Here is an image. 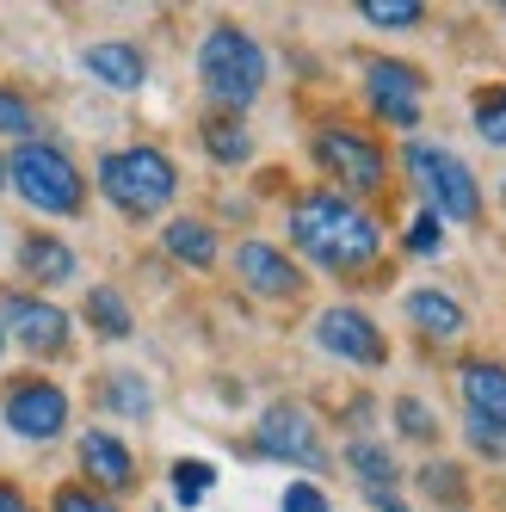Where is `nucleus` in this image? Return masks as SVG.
<instances>
[{
	"label": "nucleus",
	"instance_id": "obj_1",
	"mask_svg": "<svg viewBox=\"0 0 506 512\" xmlns=\"http://www.w3.org/2000/svg\"><path fill=\"white\" fill-rule=\"evenodd\" d=\"M291 241L328 272H365L377 260V247H383L371 216L358 204H346V198H334V192H315V198H303L291 210Z\"/></svg>",
	"mask_w": 506,
	"mask_h": 512
},
{
	"label": "nucleus",
	"instance_id": "obj_2",
	"mask_svg": "<svg viewBox=\"0 0 506 512\" xmlns=\"http://www.w3.org/2000/svg\"><path fill=\"white\" fill-rule=\"evenodd\" d=\"M198 75H204V93L216 99V112L241 118V105H253L266 87V56L241 25H216L198 50Z\"/></svg>",
	"mask_w": 506,
	"mask_h": 512
},
{
	"label": "nucleus",
	"instance_id": "obj_3",
	"mask_svg": "<svg viewBox=\"0 0 506 512\" xmlns=\"http://www.w3.org/2000/svg\"><path fill=\"white\" fill-rule=\"evenodd\" d=\"M99 192L130 216H155L161 204H173L179 173L161 149H118V155L99 161Z\"/></svg>",
	"mask_w": 506,
	"mask_h": 512
},
{
	"label": "nucleus",
	"instance_id": "obj_4",
	"mask_svg": "<svg viewBox=\"0 0 506 512\" xmlns=\"http://www.w3.org/2000/svg\"><path fill=\"white\" fill-rule=\"evenodd\" d=\"M7 179L19 186L25 204H38L50 216H75L81 210V192H87L81 173H75V161H68L62 149H50V142H19L13 161H7Z\"/></svg>",
	"mask_w": 506,
	"mask_h": 512
},
{
	"label": "nucleus",
	"instance_id": "obj_5",
	"mask_svg": "<svg viewBox=\"0 0 506 512\" xmlns=\"http://www.w3.org/2000/svg\"><path fill=\"white\" fill-rule=\"evenodd\" d=\"M408 173L420 179V192L432 204V216H457V223H469V216L482 210V192H476V173H469L451 149H432V142H414L408 149Z\"/></svg>",
	"mask_w": 506,
	"mask_h": 512
},
{
	"label": "nucleus",
	"instance_id": "obj_6",
	"mask_svg": "<svg viewBox=\"0 0 506 512\" xmlns=\"http://www.w3.org/2000/svg\"><path fill=\"white\" fill-rule=\"evenodd\" d=\"M0 327L38 358H62L68 352V315L44 297H25V290H13V297H0Z\"/></svg>",
	"mask_w": 506,
	"mask_h": 512
},
{
	"label": "nucleus",
	"instance_id": "obj_7",
	"mask_svg": "<svg viewBox=\"0 0 506 512\" xmlns=\"http://www.w3.org/2000/svg\"><path fill=\"white\" fill-rule=\"evenodd\" d=\"M260 451L266 457H284V463H303V469H321L328 451H321V432L315 420L297 408V401H272L260 414Z\"/></svg>",
	"mask_w": 506,
	"mask_h": 512
},
{
	"label": "nucleus",
	"instance_id": "obj_8",
	"mask_svg": "<svg viewBox=\"0 0 506 512\" xmlns=\"http://www.w3.org/2000/svg\"><path fill=\"white\" fill-rule=\"evenodd\" d=\"M315 161L328 167L340 186H352V192H377L383 186V155H377V142H365L358 130H321L315 136Z\"/></svg>",
	"mask_w": 506,
	"mask_h": 512
},
{
	"label": "nucleus",
	"instance_id": "obj_9",
	"mask_svg": "<svg viewBox=\"0 0 506 512\" xmlns=\"http://www.w3.org/2000/svg\"><path fill=\"white\" fill-rule=\"evenodd\" d=\"M365 93H371V105H377V118H389V124H420V99H426V81L414 75L408 62H395V56H383V62H371V75H365Z\"/></svg>",
	"mask_w": 506,
	"mask_h": 512
},
{
	"label": "nucleus",
	"instance_id": "obj_10",
	"mask_svg": "<svg viewBox=\"0 0 506 512\" xmlns=\"http://www.w3.org/2000/svg\"><path fill=\"white\" fill-rule=\"evenodd\" d=\"M7 426L19 438H56L68 426V395L56 383H13L7 389Z\"/></svg>",
	"mask_w": 506,
	"mask_h": 512
},
{
	"label": "nucleus",
	"instance_id": "obj_11",
	"mask_svg": "<svg viewBox=\"0 0 506 512\" xmlns=\"http://www.w3.org/2000/svg\"><path fill=\"white\" fill-rule=\"evenodd\" d=\"M315 340L328 346L334 358H346V364H383V358H389L377 321L358 315V309H328V315L315 321Z\"/></svg>",
	"mask_w": 506,
	"mask_h": 512
},
{
	"label": "nucleus",
	"instance_id": "obj_12",
	"mask_svg": "<svg viewBox=\"0 0 506 512\" xmlns=\"http://www.w3.org/2000/svg\"><path fill=\"white\" fill-rule=\"evenodd\" d=\"M235 266H241V278L260 290V297H278V303H291V297H303V272L284 260L278 247H266V241H247L241 253H235Z\"/></svg>",
	"mask_w": 506,
	"mask_h": 512
},
{
	"label": "nucleus",
	"instance_id": "obj_13",
	"mask_svg": "<svg viewBox=\"0 0 506 512\" xmlns=\"http://www.w3.org/2000/svg\"><path fill=\"white\" fill-rule=\"evenodd\" d=\"M463 401H469V420H488L506 426V364H463Z\"/></svg>",
	"mask_w": 506,
	"mask_h": 512
},
{
	"label": "nucleus",
	"instance_id": "obj_14",
	"mask_svg": "<svg viewBox=\"0 0 506 512\" xmlns=\"http://www.w3.org/2000/svg\"><path fill=\"white\" fill-rule=\"evenodd\" d=\"M81 469L93 475L99 488H130V482H136V457L118 445L112 432H87V438H81Z\"/></svg>",
	"mask_w": 506,
	"mask_h": 512
},
{
	"label": "nucleus",
	"instance_id": "obj_15",
	"mask_svg": "<svg viewBox=\"0 0 506 512\" xmlns=\"http://www.w3.org/2000/svg\"><path fill=\"white\" fill-rule=\"evenodd\" d=\"M87 75H99L105 87H118V93H130V87H142V50H130V44H93L87 50Z\"/></svg>",
	"mask_w": 506,
	"mask_h": 512
},
{
	"label": "nucleus",
	"instance_id": "obj_16",
	"mask_svg": "<svg viewBox=\"0 0 506 512\" xmlns=\"http://www.w3.org/2000/svg\"><path fill=\"white\" fill-rule=\"evenodd\" d=\"M19 266H25V278H38V284H68V278H75V253H68L56 235H31L19 247Z\"/></svg>",
	"mask_w": 506,
	"mask_h": 512
},
{
	"label": "nucleus",
	"instance_id": "obj_17",
	"mask_svg": "<svg viewBox=\"0 0 506 512\" xmlns=\"http://www.w3.org/2000/svg\"><path fill=\"white\" fill-rule=\"evenodd\" d=\"M408 315H414L420 334H432V340L463 334V309L445 297V290H414V297H408Z\"/></svg>",
	"mask_w": 506,
	"mask_h": 512
},
{
	"label": "nucleus",
	"instance_id": "obj_18",
	"mask_svg": "<svg viewBox=\"0 0 506 512\" xmlns=\"http://www.w3.org/2000/svg\"><path fill=\"white\" fill-rule=\"evenodd\" d=\"M204 149H210V161L235 167V161L253 155V142H247V130H241L235 112H210V118H204Z\"/></svg>",
	"mask_w": 506,
	"mask_h": 512
},
{
	"label": "nucleus",
	"instance_id": "obj_19",
	"mask_svg": "<svg viewBox=\"0 0 506 512\" xmlns=\"http://www.w3.org/2000/svg\"><path fill=\"white\" fill-rule=\"evenodd\" d=\"M167 253L173 260H186V266H210L216 260V235L204 229V223H186V216H179V223H167Z\"/></svg>",
	"mask_w": 506,
	"mask_h": 512
},
{
	"label": "nucleus",
	"instance_id": "obj_20",
	"mask_svg": "<svg viewBox=\"0 0 506 512\" xmlns=\"http://www.w3.org/2000/svg\"><path fill=\"white\" fill-rule=\"evenodd\" d=\"M346 463H352L358 482L371 488V500H377V494H395V463H389V451H377V445H352Z\"/></svg>",
	"mask_w": 506,
	"mask_h": 512
},
{
	"label": "nucleus",
	"instance_id": "obj_21",
	"mask_svg": "<svg viewBox=\"0 0 506 512\" xmlns=\"http://www.w3.org/2000/svg\"><path fill=\"white\" fill-rule=\"evenodd\" d=\"M87 321L99 327L105 340H124L130 334V309H124L118 290H93V297H87Z\"/></svg>",
	"mask_w": 506,
	"mask_h": 512
},
{
	"label": "nucleus",
	"instance_id": "obj_22",
	"mask_svg": "<svg viewBox=\"0 0 506 512\" xmlns=\"http://www.w3.org/2000/svg\"><path fill=\"white\" fill-rule=\"evenodd\" d=\"M99 395H105V408H118V414H149V383L142 377H105L99 383Z\"/></svg>",
	"mask_w": 506,
	"mask_h": 512
},
{
	"label": "nucleus",
	"instance_id": "obj_23",
	"mask_svg": "<svg viewBox=\"0 0 506 512\" xmlns=\"http://www.w3.org/2000/svg\"><path fill=\"white\" fill-rule=\"evenodd\" d=\"M358 13H365L371 25L408 31V25H420V0H358Z\"/></svg>",
	"mask_w": 506,
	"mask_h": 512
},
{
	"label": "nucleus",
	"instance_id": "obj_24",
	"mask_svg": "<svg viewBox=\"0 0 506 512\" xmlns=\"http://www.w3.org/2000/svg\"><path fill=\"white\" fill-rule=\"evenodd\" d=\"M476 130L488 142H506V87H482L476 93Z\"/></svg>",
	"mask_w": 506,
	"mask_h": 512
},
{
	"label": "nucleus",
	"instance_id": "obj_25",
	"mask_svg": "<svg viewBox=\"0 0 506 512\" xmlns=\"http://www.w3.org/2000/svg\"><path fill=\"white\" fill-rule=\"evenodd\" d=\"M210 482H216L210 463H173V494H179V506H198L210 494Z\"/></svg>",
	"mask_w": 506,
	"mask_h": 512
},
{
	"label": "nucleus",
	"instance_id": "obj_26",
	"mask_svg": "<svg viewBox=\"0 0 506 512\" xmlns=\"http://www.w3.org/2000/svg\"><path fill=\"white\" fill-rule=\"evenodd\" d=\"M31 124H38V112L13 93V87H0V130L7 136H19V142H31Z\"/></svg>",
	"mask_w": 506,
	"mask_h": 512
},
{
	"label": "nucleus",
	"instance_id": "obj_27",
	"mask_svg": "<svg viewBox=\"0 0 506 512\" xmlns=\"http://www.w3.org/2000/svg\"><path fill=\"white\" fill-rule=\"evenodd\" d=\"M56 512H118V506L105 500L99 488H75V482H68V488H56Z\"/></svg>",
	"mask_w": 506,
	"mask_h": 512
},
{
	"label": "nucleus",
	"instance_id": "obj_28",
	"mask_svg": "<svg viewBox=\"0 0 506 512\" xmlns=\"http://www.w3.org/2000/svg\"><path fill=\"white\" fill-rule=\"evenodd\" d=\"M284 512H328V494H321L315 482H291L284 488Z\"/></svg>",
	"mask_w": 506,
	"mask_h": 512
},
{
	"label": "nucleus",
	"instance_id": "obj_29",
	"mask_svg": "<svg viewBox=\"0 0 506 512\" xmlns=\"http://www.w3.org/2000/svg\"><path fill=\"white\" fill-rule=\"evenodd\" d=\"M469 445L482 457H506V426H488V420H469Z\"/></svg>",
	"mask_w": 506,
	"mask_h": 512
},
{
	"label": "nucleus",
	"instance_id": "obj_30",
	"mask_svg": "<svg viewBox=\"0 0 506 512\" xmlns=\"http://www.w3.org/2000/svg\"><path fill=\"white\" fill-rule=\"evenodd\" d=\"M395 420H402V432H408V438H432V432H439L420 401H395Z\"/></svg>",
	"mask_w": 506,
	"mask_h": 512
},
{
	"label": "nucleus",
	"instance_id": "obj_31",
	"mask_svg": "<svg viewBox=\"0 0 506 512\" xmlns=\"http://www.w3.org/2000/svg\"><path fill=\"white\" fill-rule=\"evenodd\" d=\"M420 482H426V488H432V494H445V500H451V506H457V494H463V482H457V469H439V463H432V469H426V475H420Z\"/></svg>",
	"mask_w": 506,
	"mask_h": 512
},
{
	"label": "nucleus",
	"instance_id": "obj_32",
	"mask_svg": "<svg viewBox=\"0 0 506 512\" xmlns=\"http://www.w3.org/2000/svg\"><path fill=\"white\" fill-rule=\"evenodd\" d=\"M408 247H414V253H432V247H439V216H432V210L408 229Z\"/></svg>",
	"mask_w": 506,
	"mask_h": 512
},
{
	"label": "nucleus",
	"instance_id": "obj_33",
	"mask_svg": "<svg viewBox=\"0 0 506 512\" xmlns=\"http://www.w3.org/2000/svg\"><path fill=\"white\" fill-rule=\"evenodd\" d=\"M0 512H31V506H25V494H19V488L0 482Z\"/></svg>",
	"mask_w": 506,
	"mask_h": 512
},
{
	"label": "nucleus",
	"instance_id": "obj_34",
	"mask_svg": "<svg viewBox=\"0 0 506 512\" xmlns=\"http://www.w3.org/2000/svg\"><path fill=\"white\" fill-rule=\"evenodd\" d=\"M0 186H7V161H0Z\"/></svg>",
	"mask_w": 506,
	"mask_h": 512
},
{
	"label": "nucleus",
	"instance_id": "obj_35",
	"mask_svg": "<svg viewBox=\"0 0 506 512\" xmlns=\"http://www.w3.org/2000/svg\"><path fill=\"white\" fill-rule=\"evenodd\" d=\"M0 346H7V327H0Z\"/></svg>",
	"mask_w": 506,
	"mask_h": 512
}]
</instances>
